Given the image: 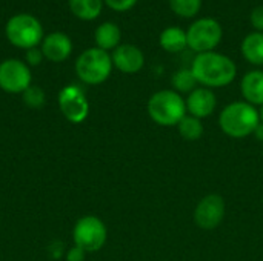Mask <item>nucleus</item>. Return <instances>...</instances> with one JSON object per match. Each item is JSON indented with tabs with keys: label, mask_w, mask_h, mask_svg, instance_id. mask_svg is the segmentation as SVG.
I'll list each match as a JSON object with an SVG mask.
<instances>
[{
	"label": "nucleus",
	"mask_w": 263,
	"mask_h": 261,
	"mask_svg": "<svg viewBox=\"0 0 263 261\" xmlns=\"http://www.w3.org/2000/svg\"><path fill=\"white\" fill-rule=\"evenodd\" d=\"M69 11L80 20H96L103 9V0H68Z\"/></svg>",
	"instance_id": "obj_17"
},
{
	"label": "nucleus",
	"mask_w": 263,
	"mask_h": 261,
	"mask_svg": "<svg viewBox=\"0 0 263 261\" xmlns=\"http://www.w3.org/2000/svg\"><path fill=\"white\" fill-rule=\"evenodd\" d=\"M168 2L171 11L183 18H191L197 15L202 8V0H168Z\"/></svg>",
	"instance_id": "obj_21"
},
{
	"label": "nucleus",
	"mask_w": 263,
	"mask_h": 261,
	"mask_svg": "<svg viewBox=\"0 0 263 261\" xmlns=\"http://www.w3.org/2000/svg\"><path fill=\"white\" fill-rule=\"evenodd\" d=\"M5 35L12 46L23 51L40 46L45 37L40 20L28 12H20L8 18L5 25Z\"/></svg>",
	"instance_id": "obj_4"
},
{
	"label": "nucleus",
	"mask_w": 263,
	"mask_h": 261,
	"mask_svg": "<svg viewBox=\"0 0 263 261\" xmlns=\"http://www.w3.org/2000/svg\"><path fill=\"white\" fill-rule=\"evenodd\" d=\"M250 18H251V25H253L259 32H263V6L254 8Z\"/></svg>",
	"instance_id": "obj_25"
},
{
	"label": "nucleus",
	"mask_w": 263,
	"mask_h": 261,
	"mask_svg": "<svg viewBox=\"0 0 263 261\" xmlns=\"http://www.w3.org/2000/svg\"><path fill=\"white\" fill-rule=\"evenodd\" d=\"M103 3L116 12H126L136 6L137 0H103Z\"/></svg>",
	"instance_id": "obj_23"
},
{
	"label": "nucleus",
	"mask_w": 263,
	"mask_h": 261,
	"mask_svg": "<svg viewBox=\"0 0 263 261\" xmlns=\"http://www.w3.org/2000/svg\"><path fill=\"white\" fill-rule=\"evenodd\" d=\"M242 95L247 103L253 106L263 105V71H250L243 75L240 83Z\"/></svg>",
	"instance_id": "obj_14"
},
{
	"label": "nucleus",
	"mask_w": 263,
	"mask_h": 261,
	"mask_svg": "<svg viewBox=\"0 0 263 261\" xmlns=\"http://www.w3.org/2000/svg\"><path fill=\"white\" fill-rule=\"evenodd\" d=\"M191 71L197 83L205 88H223L233 83L237 75L236 63L228 55L216 51L197 54L193 60Z\"/></svg>",
	"instance_id": "obj_1"
},
{
	"label": "nucleus",
	"mask_w": 263,
	"mask_h": 261,
	"mask_svg": "<svg viewBox=\"0 0 263 261\" xmlns=\"http://www.w3.org/2000/svg\"><path fill=\"white\" fill-rule=\"evenodd\" d=\"M159 43H160L162 49H165L168 52H173V54L180 52L188 46L186 31H183L179 26H170L162 31V34L159 37Z\"/></svg>",
	"instance_id": "obj_16"
},
{
	"label": "nucleus",
	"mask_w": 263,
	"mask_h": 261,
	"mask_svg": "<svg viewBox=\"0 0 263 261\" xmlns=\"http://www.w3.org/2000/svg\"><path fill=\"white\" fill-rule=\"evenodd\" d=\"M254 134H256V137H257L259 140H262L263 142V123H260V125L257 126V129L254 131Z\"/></svg>",
	"instance_id": "obj_27"
},
{
	"label": "nucleus",
	"mask_w": 263,
	"mask_h": 261,
	"mask_svg": "<svg viewBox=\"0 0 263 261\" xmlns=\"http://www.w3.org/2000/svg\"><path fill=\"white\" fill-rule=\"evenodd\" d=\"M86 252L77 246H72L68 252H66V261H83L85 260Z\"/></svg>",
	"instance_id": "obj_26"
},
{
	"label": "nucleus",
	"mask_w": 263,
	"mask_h": 261,
	"mask_svg": "<svg viewBox=\"0 0 263 261\" xmlns=\"http://www.w3.org/2000/svg\"><path fill=\"white\" fill-rule=\"evenodd\" d=\"M259 117H260V123H263V105L262 108H260V111H259Z\"/></svg>",
	"instance_id": "obj_28"
},
{
	"label": "nucleus",
	"mask_w": 263,
	"mask_h": 261,
	"mask_svg": "<svg viewBox=\"0 0 263 261\" xmlns=\"http://www.w3.org/2000/svg\"><path fill=\"white\" fill-rule=\"evenodd\" d=\"M171 83H173V88L176 92H193L196 89V85H197V80L190 69H180L177 72L173 74V78H171Z\"/></svg>",
	"instance_id": "obj_20"
},
{
	"label": "nucleus",
	"mask_w": 263,
	"mask_h": 261,
	"mask_svg": "<svg viewBox=\"0 0 263 261\" xmlns=\"http://www.w3.org/2000/svg\"><path fill=\"white\" fill-rule=\"evenodd\" d=\"M227 214L225 200L219 194L203 197L194 209V222L200 229L211 231L220 226Z\"/></svg>",
	"instance_id": "obj_10"
},
{
	"label": "nucleus",
	"mask_w": 263,
	"mask_h": 261,
	"mask_svg": "<svg viewBox=\"0 0 263 261\" xmlns=\"http://www.w3.org/2000/svg\"><path fill=\"white\" fill-rule=\"evenodd\" d=\"M57 103L63 117L74 125L85 122L89 115V102L83 89L77 85L63 86L59 92Z\"/></svg>",
	"instance_id": "obj_9"
},
{
	"label": "nucleus",
	"mask_w": 263,
	"mask_h": 261,
	"mask_svg": "<svg viewBox=\"0 0 263 261\" xmlns=\"http://www.w3.org/2000/svg\"><path fill=\"white\" fill-rule=\"evenodd\" d=\"M32 85L31 68L20 58H6L0 63V89L8 94H23Z\"/></svg>",
	"instance_id": "obj_8"
},
{
	"label": "nucleus",
	"mask_w": 263,
	"mask_h": 261,
	"mask_svg": "<svg viewBox=\"0 0 263 261\" xmlns=\"http://www.w3.org/2000/svg\"><path fill=\"white\" fill-rule=\"evenodd\" d=\"M43 52L42 49L37 46V48H31V49H26L25 51V63L31 68V66H39L43 60Z\"/></svg>",
	"instance_id": "obj_24"
},
{
	"label": "nucleus",
	"mask_w": 263,
	"mask_h": 261,
	"mask_svg": "<svg viewBox=\"0 0 263 261\" xmlns=\"http://www.w3.org/2000/svg\"><path fill=\"white\" fill-rule=\"evenodd\" d=\"M111 54L94 46L83 51L76 60V74L85 85H102L112 72Z\"/></svg>",
	"instance_id": "obj_5"
},
{
	"label": "nucleus",
	"mask_w": 263,
	"mask_h": 261,
	"mask_svg": "<svg viewBox=\"0 0 263 261\" xmlns=\"http://www.w3.org/2000/svg\"><path fill=\"white\" fill-rule=\"evenodd\" d=\"M108 238V229L102 218L96 215L80 217L72 228V242L74 246L88 252L100 251Z\"/></svg>",
	"instance_id": "obj_6"
},
{
	"label": "nucleus",
	"mask_w": 263,
	"mask_h": 261,
	"mask_svg": "<svg viewBox=\"0 0 263 261\" xmlns=\"http://www.w3.org/2000/svg\"><path fill=\"white\" fill-rule=\"evenodd\" d=\"M22 98H23V103L28 108L39 109V108H42L45 105V91L40 86H37V85H31L22 94Z\"/></svg>",
	"instance_id": "obj_22"
},
{
	"label": "nucleus",
	"mask_w": 263,
	"mask_h": 261,
	"mask_svg": "<svg viewBox=\"0 0 263 261\" xmlns=\"http://www.w3.org/2000/svg\"><path fill=\"white\" fill-rule=\"evenodd\" d=\"M222 26L213 17H202L194 20L186 29L188 46L197 54L214 51L222 40Z\"/></svg>",
	"instance_id": "obj_7"
},
{
	"label": "nucleus",
	"mask_w": 263,
	"mask_h": 261,
	"mask_svg": "<svg viewBox=\"0 0 263 261\" xmlns=\"http://www.w3.org/2000/svg\"><path fill=\"white\" fill-rule=\"evenodd\" d=\"M120 40H122V32H120V28L112 23V22H105V23H100L96 31H94V42H96V46L103 49V51H114L119 45H120Z\"/></svg>",
	"instance_id": "obj_15"
},
{
	"label": "nucleus",
	"mask_w": 263,
	"mask_h": 261,
	"mask_svg": "<svg viewBox=\"0 0 263 261\" xmlns=\"http://www.w3.org/2000/svg\"><path fill=\"white\" fill-rule=\"evenodd\" d=\"M148 115L160 126H177L186 115V103L174 89H163L153 94L148 100Z\"/></svg>",
	"instance_id": "obj_3"
},
{
	"label": "nucleus",
	"mask_w": 263,
	"mask_h": 261,
	"mask_svg": "<svg viewBox=\"0 0 263 261\" xmlns=\"http://www.w3.org/2000/svg\"><path fill=\"white\" fill-rule=\"evenodd\" d=\"M40 49L46 60L52 63H62L72 54V40L68 34L54 31L43 37Z\"/></svg>",
	"instance_id": "obj_11"
},
{
	"label": "nucleus",
	"mask_w": 263,
	"mask_h": 261,
	"mask_svg": "<svg viewBox=\"0 0 263 261\" xmlns=\"http://www.w3.org/2000/svg\"><path fill=\"white\" fill-rule=\"evenodd\" d=\"M242 54L247 62L256 66L263 65V32H251L242 42Z\"/></svg>",
	"instance_id": "obj_18"
},
{
	"label": "nucleus",
	"mask_w": 263,
	"mask_h": 261,
	"mask_svg": "<svg viewBox=\"0 0 263 261\" xmlns=\"http://www.w3.org/2000/svg\"><path fill=\"white\" fill-rule=\"evenodd\" d=\"M111 58H112V65L123 74H136L145 65L143 52L137 46L129 43L119 45L112 51Z\"/></svg>",
	"instance_id": "obj_12"
},
{
	"label": "nucleus",
	"mask_w": 263,
	"mask_h": 261,
	"mask_svg": "<svg viewBox=\"0 0 263 261\" xmlns=\"http://www.w3.org/2000/svg\"><path fill=\"white\" fill-rule=\"evenodd\" d=\"M179 132L183 140L186 142H196L203 135V125L200 118H196L193 115H185L180 123L177 125Z\"/></svg>",
	"instance_id": "obj_19"
},
{
	"label": "nucleus",
	"mask_w": 263,
	"mask_h": 261,
	"mask_svg": "<svg viewBox=\"0 0 263 261\" xmlns=\"http://www.w3.org/2000/svg\"><path fill=\"white\" fill-rule=\"evenodd\" d=\"M260 125L259 111L247 102H233L219 115V126L231 138H245Z\"/></svg>",
	"instance_id": "obj_2"
},
{
	"label": "nucleus",
	"mask_w": 263,
	"mask_h": 261,
	"mask_svg": "<svg viewBox=\"0 0 263 261\" xmlns=\"http://www.w3.org/2000/svg\"><path fill=\"white\" fill-rule=\"evenodd\" d=\"M185 103L186 112H190V115L203 120L214 112L217 106V98L210 88H196L193 92H190Z\"/></svg>",
	"instance_id": "obj_13"
}]
</instances>
